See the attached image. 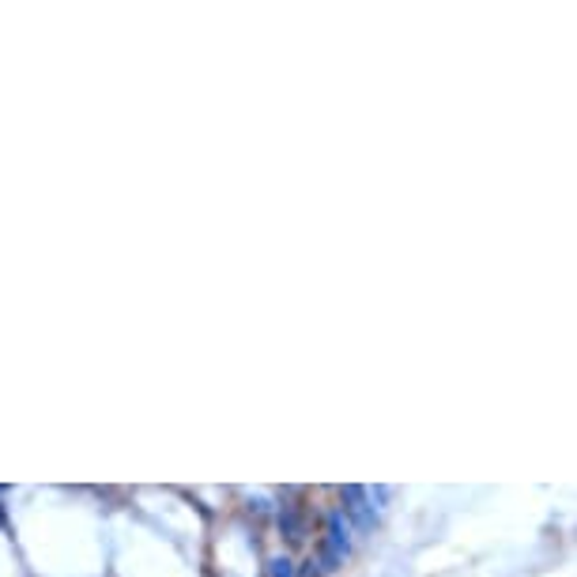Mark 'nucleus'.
<instances>
[{"mask_svg": "<svg viewBox=\"0 0 577 577\" xmlns=\"http://www.w3.org/2000/svg\"><path fill=\"white\" fill-rule=\"evenodd\" d=\"M268 577H294V563L291 559H272L268 563Z\"/></svg>", "mask_w": 577, "mask_h": 577, "instance_id": "4", "label": "nucleus"}, {"mask_svg": "<svg viewBox=\"0 0 577 577\" xmlns=\"http://www.w3.org/2000/svg\"><path fill=\"white\" fill-rule=\"evenodd\" d=\"M344 502H348V513L362 528L374 525V513L367 509V490H362V487H344Z\"/></svg>", "mask_w": 577, "mask_h": 577, "instance_id": "3", "label": "nucleus"}, {"mask_svg": "<svg viewBox=\"0 0 577 577\" xmlns=\"http://www.w3.org/2000/svg\"><path fill=\"white\" fill-rule=\"evenodd\" d=\"M294 577H325V573H321V566H317V563H313V559H310V563H306V566H302V570H298V573H294Z\"/></svg>", "mask_w": 577, "mask_h": 577, "instance_id": "5", "label": "nucleus"}, {"mask_svg": "<svg viewBox=\"0 0 577 577\" xmlns=\"http://www.w3.org/2000/svg\"><path fill=\"white\" fill-rule=\"evenodd\" d=\"M344 554H348V525H344V517L336 513V517H329V536H325V544H321V559H317L321 573L340 570Z\"/></svg>", "mask_w": 577, "mask_h": 577, "instance_id": "1", "label": "nucleus"}, {"mask_svg": "<svg viewBox=\"0 0 577 577\" xmlns=\"http://www.w3.org/2000/svg\"><path fill=\"white\" fill-rule=\"evenodd\" d=\"M280 532L291 544H302L306 540V513H302V506H298L294 498H287L280 506Z\"/></svg>", "mask_w": 577, "mask_h": 577, "instance_id": "2", "label": "nucleus"}]
</instances>
